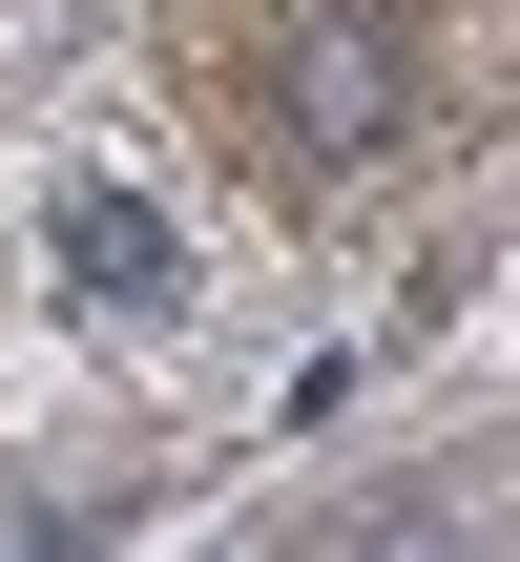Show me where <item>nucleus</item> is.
<instances>
[{"mask_svg": "<svg viewBox=\"0 0 520 562\" xmlns=\"http://www.w3.org/2000/svg\"><path fill=\"white\" fill-rule=\"evenodd\" d=\"M271 146L292 167H396L417 146V21L396 0H292L271 21Z\"/></svg>", "mask_w": 520, "mask_h": 562, "instance_id": "1", "label": "nucleus"}, {"mask_svg": "<svg viewBox=\"0 0 520 562\" xmlns=\"http://www.w3.org/2000/svg\"><path fill=\"white\" fill-rule=\"evenodd\" d=\"M42 250H63V292H83V313H125V334H167V313H188V229H167L146 188H63V209H42Z\"/></svg>", "mask_w": 520, "mask_h": 562, "instance_id": "2", "label": "nucleus"}]
</instances>
